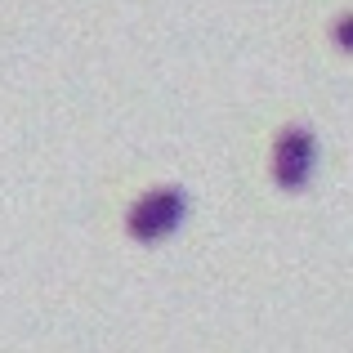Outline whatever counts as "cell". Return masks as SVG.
Here are the masks:
<instances>
[{
	"instance_id": "obj_1",
	"label": "cell",
	"mask_w": 353,
	"mask_h": 353,
	"mask_svg": "<svg viewBox=\"0 0 353 353\" xmlns=\"http://www.w3.org/2000/svg\"><path fill=\"white\" fill-rule=\"evenodd\" d=\"M183 215H188V197L179 188H152L125 210V233L143 241V246H152V241L170 237L183 224Z\"/></svg>"
},
{
	"instance_id": "obj_2",
	"label": "cell",
	"mask_w": 353,
	"mask_h": 353,
	"mask_svg": "<svg viewBox=\"0 0 353 353\" xmlns=\"http://www.w3.org/2000/svg\"><path fill=\"white\" fill-rule=\"evenodd\" d=\"M313 165H318V139L304 125H286L273 143V183L286 192H300L313 179Z\"/></svg>"
},
{
	"instance_id": "obj_3",
	"label": "cell",
	"mask_w": 353,
	"mask_h": 353,
	"mask_svg": "<svg viewBox=\"0 0 353 353\" xmlns=\"http://www.w3.org/2000/svg\"><path fill=\"white\" fill-rule=\"evenodd\" d=\"M331 41H336L340 50H349V54H353V14H345L336 27H331Z\"/></svg>"
}]
</instances>
